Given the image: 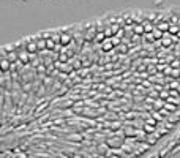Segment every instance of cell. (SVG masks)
I'll return each instance as SVG.
<instances>
[{"mask_svg":"<svg viewBox=\"0 0 180 158\" xmlns=\"http://www.w3.org/2000/svg\"><path fill=\"white\" fill-rule=\"evenodd\" d=\"M108 147L117 149V147H122L123 145V139H119V138H111V139H106Z\"/></svg>","mask_w":180,"mask_h":158,"instance_id":"cell-1","label":"cell"},{"mask_svg":"<svg viewBox=\"0 0 180 158\" xmlns=\"http://www.w3.org/2000/svg\"><path fill=\"white\" fill-rule=\"evenodd\" d=\"M177 88H179V90H177V93H180V86H179V87H177Z\"/></svg>","mask_w":180,"mask_h":158,"instance_id":"cell-30","label":"cell"},{"mask_svg":"<svg viewBox=\"0 0 180 158\" xmlns=\"http://www.w3.org/2000/svg\"><path fill=\"white\" fill-rule=\"evenodd\" d=\"M46 49H57V44L52 38H46Z\"/></svg>","mask_w":180,"mask_h":158,"instance_id":"cell-13","label":"cell"},{"mask_svg":"<svg viewBox=\"0 0 180 158\" xmlns=\"http://www.w3.org/2000/svg\"><path fill=\"white\" fill-rule=\"evenodd\" d=\"M119 52H127V46H125V44H120V46H119Z\"/></svg>","mask_w":180,"mask_h":158,"instance_id":"cell-27","label":"cell"},{"mask_svg":"<svg viewBox=\"0 0 180 158\" xmlns=\"http://www.w3.org/2000/svg\"><path fill=\"white\" fill-rule=\"evenodd\" d=\"M142 131L146 133V134H152V133L156 131V128H155V126H152V125H147V123H144V125H142Z\"/></svg>","mask_w":180,"mask_h":158,"instance_id":"cell-11","label":"cell"},{"mask_svg":"<svg viewBox=\"0 0 180 158\" xmlns=\"http://www.w3.org/2000/svg\"><path fill=\"white\" fill-rule=\"evenodd\" d=\"M114 48V46H112V43H111V38H106V40L103 41V43H101V49H103V51H111V49Z\"/></svg>","mask_w":180,"mask_h":158,"instance_id":"cell-8","label":"cell"},{"mask_svg":"<svg viewBox=\"0 0 180 158\" xmlns=\"http://www.w3.org/2000/svg\"><path fill=\"white\" fill-rule=\"evenodd\" d=\"M164 107H166L167 111H171V112H172V111H175V107H177V106L172 105V103H169V101H166V103H164Z\"/></svg>","mask_w":180,"mask_h":158,"instance_id":"cell-20","label":"cell"},{"mask_svg":"<svg viewBox=\"0 0 180 158\" xmlns=\"http://www.w3.org/2000/svg\"><path fill=\"white\" fill-rule=\"evenodd\" d=\"M133 33H136V35H142L144 33V27H142V24H133Z\"/></svg>","mask_w":180,"mask_h":158,"instance_id":"cell-10","label":"cell"},{"mask_svg":"<svg viewBox=\"0 0 180 158\" xmlns=\"http://www.w3.org/2000/svg\"><path fill=\"white\" fill-rule=\"evenodd\" d=\"M152 35H153V38H155V40H161L164 33H161V32H160V30L155 27V29H153V32H152Z\"/></svg>","mask_w":180,"mask_h":158,"instance_id":"cell-17","label":"cell"},{"mask_svg":"<svg viewBox=\"0 0 180 158\" xmlns=\"http://www.w3.org/2000/svg\"><path fill=\"white\" fill-rule=\"evenodd\" d=\"M71 41H73V37L68 35V33H62L60 38H58V43H60L62 46H68Z\"/></svg>","mask_w":180,"mask_h":158,"instance_id":"cell-3","label":"cell"},{"mask_svg":"<svg viewBox=\"0 0 180 158\" xmlns=\"http://www.w3.org/2000/svg\"><path fill=\"white\" fill-rule=\"evenodd\" d=\"M11 68V62L6 59V57H3V59H0V71H8Z\"/></svg>","mask_w":180,"mask_h":158,"instance_id":"cell-4","label":"cell"},{"mask_svg":"<svg viewBox=\"0 0 180 158\" xmlns=\"http://www.w3.org/2000/svg\"><path fill=\"white\" fill-rule=\"evenodd\" d=\"M171 43H172V38L167 37V33H164L163 38H161V44L163 46H171Z\"/></svg>","mask_w":180,"mask_h":158,"instance_id":"cell-14","label":"cell"},{"mask_svg":"<svg viewBox=\"0 0 180 158\" xmlns=\"http://www.w3.org/2000/svg\"><path fill=\"white\" fill-rule=\"evenodd\" d=\"M169 24H171V22H166V21L158 22V24H156V29H158L161 33H167V30H169Z\"/></svg>","mask_w":180,"mask_h":158,"instance_id":"cell-7","label":"cell"},{"mask_svg":"<svg viewBox=\"0 0 180 158\" xmlns=\"http://www.w3.org/2000/svg\"><path fill=\"white\" fill-rule=\"evenodd\" d=\"M58 62H60V63H65L66 60H68V54H66V49L65 51H60V54H58Z\"/></svg>","mask_w":180,"mask_h":158,"instance_id":"cell-15","label":"cell"},{"mask_svg":"<svg viewBox=\"0 0 180 158\" xmlns=\"http://www.w3.org/2000/svg\"><path fill=\"white\" fill-rule=\"evenodd\" d=\"M106 40V35H104V32H98L95 35V41H98V43H103V41Z\"/></svg>","mask_w":180,"mask_h":158,"instance_id":"cell-16","label":"cell"},{"mask_svg":"<svg viewBox=\"0 0 180 158\" xmlns=\"http://www.w3.org/2000/svg\"><path fill=\"white\" fill-rule=\"evenodd\" d=\"M111 43H112V46H120V38L115 37V35H112L111 37Z\"/></svg>","mask_w":180,"mask_h":158,"instance_id":"cell-19","label":"cell"},{"mask_svg":"<svg viewBox=\"0 0 180 158\" xmlns=\"http://www.w3.org/2000/svg\"><path fill=\"white\" fill-rule=\"evenodd\" d=\"M125 133H127V134H133V136H134V134L138 133V130L131 128V126H127V128H125Z\"/></svg>","mask_w":180,"mask_h":158,"instance_id":"cell-22","label":"cell"},{"mask_svg":"<svg viewBox=\"0 0 180 158\" xmlns=\"http://www.w3.org/2000/svg\"><path fill=\"white\" fill-rule=\"evenodd\" d=\"M179 32H180V25L179 24H169V30H167L169 35H177Z\"/></svg>","mask_w":180,"mask_h":158,"instance_id":"cell-9","label":"cell"},{"mask_svg":"<svg viewBox=\"0 0 180 158\" xmlns=\"http://www.w3.org/2000/svg\"><path fill=\"white\" fill-rule=\"evenodd\" d=\"M172 74H174V76H179L180 71H179V70H174V71H172Z\"/></svg>","mask_w":180,"mask_h":158,"instance_id":"cell-29","label":"cell"},{"mask_svg":"<svg viewBox=\"0 0 180 158\" xmlns=\"http://www.w3.org/2000/svg\"><path fill=\"white\" fill-rule=\"evenodd\" d=\"M25 51L29 52V54H37V52H38V48H37V38H35V40H29V41H27Z\"/></svg>","mask_w":180,"mask_h":158,"instance_id":"cell-2","label":"cell"},{"mask_svg":"<svg viewBox=\"0 0 180 158\" xmlns=\"http://www.w3.org/2000/svg\"><path fill=\"white\" fill-rule=\"evenodd\" d=\"M163 106H164L163 100H153V107H155V109H161Z\"/></svg>","mask_w":180,"mask_h":158,"instance_id":"cell-18","label":"cell"},{"mask_svg":"<svg viewBox=\"0 0 180 158\" xmlns=\"http://www.w3.org/2000/svg\"><path fill=\"white\" fill-rule=\"evenodd\" d=\"M152 119H155V120H163V115L158 114V112H153L152 114Z\"/></svg>","mask_w":180,"mask_h":158,"instance_id":"cell-24","label":"cell"},{"mask_svg":"<svg viewBox=\"0 0 180 158\" xmlns=\"http://www.w3.org/2000/svg\"><path fill=\"white\" fill-rule=\"evenodd\" d=\"M142 27H144V33H152V32H153V29H155V24H153V22H150V21H144Z\"/></svg>","mask_w":180,"mask_h":158,"instance_id":"cell-5","label":"cell"},{"mask_svg":"<svg viewBox=\"0 0 180 158\" xmlns=\"http://www.w3.org/2000/svg\"><path fill=\"white\" fill-rule=\"evenodd\" d=\"M144 38H146L148 43H153V41H155V38H153V35H152V33H144Z\"/></svg>","mask_w":180,"mask_h":158,"instance_id":"cell-23","label":"cell"},{"mask_svg":"<svg viewBox=\"0 0 180 158\" xmlns=\"http://www.w3.org/2000/svg\"><path fill=\"white\" fill-rule=\"evenodd\" d=\"M38 52H46V38H37Z\"/></svg>","mask_w":180,"mask_h":158,"instance_id":"cell-6","label":"cell"},{"mask_svg":"<svg viewBox=\"0 0 180 158\" xmlns=\"http://www.w3.org/2000/svg\"><path fill=\"white\" fill-rule=\"evenodd\" d=\"M95 35H96V29L95 27H90V30H89L87 35H85V38H87V41H92V40H95Z\"/></svg>","mask_w":180,"mask_h":158,"instance_id":"cell-12","label":"cell"},{"mask_svg":"<svg viewBox=\"0 0 180 158\" xmlns=\"http://www.w3.org/2000/svg\"><path fill=\"white\" fill-rule=\"evenodd\" d=\"M155 123H156V122H155V119H152V117H148V119H147V125L155 126Z\"/></svg>","mask_w":180,"mask_h":158,"instance_id":"cell-25","label":"cell"},{"mask_svg":"<svg viewBox=\"0 0 180 158\" xmlns=\"http://www.w3.org/2000/svg\"><path fill=\"white\" fill-rule=\"evenodd\" d=\"M160 100H163V98H169V92H161V93H160Z\"/></svg>","mask_w":180,"mask_h":158,"instance_id":"cell-26","label":"cell"},{"mask_svg":"<svg viewBox=\"0 0 180 158\" xmlns=\"http://www.w3.org/2000/svg\"><path fill=\"white\" fill-rule=\"evenodd\" d=\"M172 67H174V68H180V62H177V60H175L174 63H172Z\"/></svg>","mask_w":180,"mask_h":158,"instance_id":"cell-28","label":"cell"},{"mask_svg":"<svg viewBox=\"0 0 180 158\" xmlns=\"http://www.w3.org/2000/svg\"><path fill=\"white\" fill-rule=\"evenodd\" d=\"M68 139H71V141H79V139H82V134H77V133L70 134V136H68Z\"/></svg>","mask_w":180,"mask_h":158,"instance_id":"cell-21","label":"cell"}]
</instances>
